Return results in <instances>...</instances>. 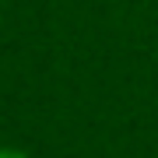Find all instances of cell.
<instances>
[{"label":"cell","instance_id":"obj_1","mask_svg":"<svg viewBox=\"0 0 158 158\" xmlns=\"http://www.w3.org/2000/svg\"><path fill=\"white\" fill-rule=\"evenodd\" d=\"M0 158H21V155H14V151H0Z\"/></svg>","mask_w":158,"mask_h":158}]
</instances>
